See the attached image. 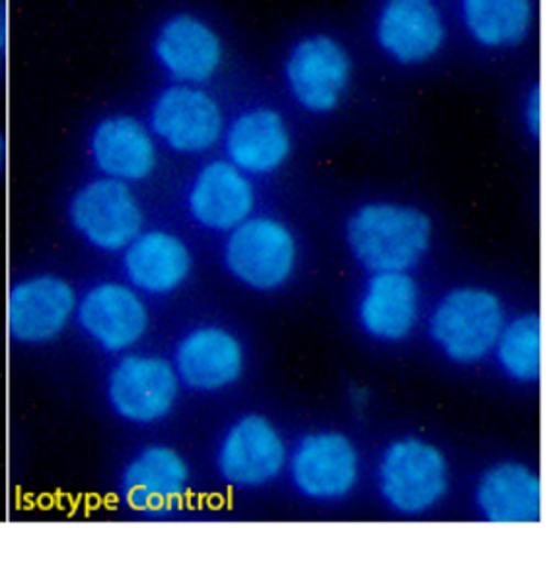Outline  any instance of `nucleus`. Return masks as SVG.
I'll return each instance as SVG.
<instances>
[{
	"label": "nucleus",
	"mask_w": 551,
	"mask_h": 563,
	"mask_svg": "<svg viewBox=\"0 0 551 563\" xmlns=\"http://www.w3.org/2000/svg\"><path fill=\"white\" fill-rule=\"evenodd\" d=\"M289 451L272 419L257 413L238 418L222 433L214 451V470L224 486L254 492L269 486L287 468Z\"/></svg>",
	"instance_id": "nucleus-10"
},
{
	"label": "nucleus",
	"mask_w": 551,
	"mask_h": 563,
	"mask_svg": "<svg viewBox=\"0 0 551 563\" xmlns=\"http://www.w3.org/2000/svg\"><path fill=\"white\" fill-rule=\"evenodd\" d=\"M151 55L156 69L174 85L205 86L221 70L224 45L205 18L178 10L154 27Z\"/></svg>",
	"instance_id": "nucleus-13"
},
{
	"label": "nucleus",
	"mask_w": 551,
	"mask_h": 563,
	"mask_svg": "<svg viewBox=\"0 0 551 563\" xmlns=\"http://www.w3.org/2000/svg\"><path fill=\"white\" fill-rule=\"evenodd\" d=\"M227 234L222 262L232 279L246 289L279 290L297 272V239L285 222L252 214Z\"/></svg>",
	"instance_id": "nucleus-7"
},
{
	"label": "nucleus",
	"mask_w": 551,
	"mask_h": 563,
	"mask_svg": "<svg viewBox=\"0 0 551 563\" xmlns=\"http://www.w3.org/2000/svg\"><path fill=\"white\" fill-rule=\"evenodd\" d=\"M121 272L143 297H170L194 274V252L176 232L141 231L121 254Z\"/></svg>",
	"instance_id": "nucleus-18"
},
{
	"label": "nucleus",
	"mask_w": 551,
	"mask_h": 563,
	"mask_svg": "<svg viewBox=\"0 0 551 563\" xmlns=\"http://www.w3.org/2000/svg\"><path fill=\"white\" fill-rule=\"evenodd\" d=\"M146 125L158 143L181 156L209 153L224 135L221 106L203 86H164L151 100Z\"/></svg>",
	"instance_id": "nucleus-9"
},
{
	"label": "nucleus",
	"mask_w": 551,
	"mask_h": 563,
	"mask_svg": "<svg viewBox=\"0 0 551 563\" xmlns=\"http://www.w3.org/2000/svg\"><path fill=\"white\" fill-rule=\"evenodd\" d=\"M349 252L368 274L414 272L433 244L431 217L406 203L371 201L349 217Z\"/></svg>",
	"instance_id": "nucleus-1"
},
{
	"label": "nucleus",
	"mask_w": 551,
	"mask_h": 563,
	"mask_svg": "<svg viewBox=\"0 0 551 563\" xmlns=\"http://www.w3.org/2000/svg\"><path fill=\"white\" fill-rule=\"evenodd\" d=\"M466 34L485 49H515L535 27V0H459Z\"/></svg>",
	"instance_id": "nucleus-23"
},
{
	"label": "nucleus",
	"mask_w": 551,
	"mask_h": 563,
	"mask_svg": "<svg viewBox=\"0 0 551 563\" xmlns=\"http://www.w3.org/2000/svg\"><path fill=\"white\" fill-rule=\"evenodd\" d=\"M289 95L302 110L326 115L338 110L353 78L348 47L330 34L300 37L283 67Z\"/></svg>",
	"instance_id": "nucleus-11"
},
{
	"label": "nucleus",
	"mask_w": 551,
	"mask_h": 563,
	"mask_svg": "<svg viewBox=\"0 0 551 563\" xmlns=\"http://www.w3.org/2000/svg\"><path fill=\"white\" fill-rule=\"evenodd\" d=\"M7 161H9V145H7V137H4V133L0 129V179H2L4 172H7Z\"/></svg>",
	"instance_id": "nucleus-27"
},
{
	"label": "nucleus",
	"mask_w": 551,
	"mask_h": 563,
	"mask_svg": "<svg viewBox=\"0 0 551 563\" xmlns=\"http://www.w3.org/2000/svg\"><path fill=\"white\" fill-rule=\"evenodd\" d=\"M227 161L246 176H269L289 161L293 137L289 125L273 108H252L224 128Z\"/></svg>",
	"instance_id": "nucleus-21"
},
{
	"label": "nucleus",
	"mask_w": 551,
	"mask_h": 563,
	"mask_svg": "<svg viewBox=\"0 0 551 563\" xmlns=\"http://www.w3.org/2000/svg\"><path fill=\"white\" fill-rule=\"evenodd\" d=\"M4 78V53L0 52V82Z\"/></svg>",
	"instance_id": "nucleus-28"
},
{
	"label": "nucleus",
	"mask_w": 551,
	"mask_h": 563,
	"mask_svg": "<svg viewBox=\"0 0 551 563\" xmlns=\"http://www.w3.org/2000/svg\"><path fill=\"white\" fill-rule=\"evenodd\" d=\"M172 365L181 388L196 394H217L242 378L246 353L238 335L224 325L201 324L179 338Z\"/></svg>",
	"instance_id": "nucleus-16"
},
{
	"label": "nucleus",
	"mask_w": 551,
	"mask_h": 563,
	"mask_svg": "<svg viewBox=\"0 0 551 563\" xmlns=\"http://www.w3.org/2000/svg\"><path fill=\"white\" fill-rule=\"evenodd\" d=\"M376 484L392 511L417 517L434 509L449 494V461L437 444L419 437H399L382 451Z\"/></svg>",
	"instance_id": "nucleus-4"
},
{
	"label": "nucleus",
	"mask_w": 551,
	"mask_h": 563,
	"mask_svg": "<svg viewBox=\"0 0 551 563\" xmlns=\"http://www.w3.org/2000/svg\"><path fill=\"white\" fill-rule=\"evenodd\" d=\"M9 45V2L0 0V52H7Z\"/></svg>",
	"instance_id": "nucleus-26"
},
{
	"label": "nucleus",
	"mask_w": 551,
	"mask_h": 563,
	"mask_svg": "<svg viewBox=\"0 0 551 563\" xmlns=\"http://www.w3.org/2000/svg\"><path fill=\"white\" fill-rule=\"evenodd\" d=\"M191 487V468L184 454L168 444H146L129 456L119 472V501L151 519L178 512Z\"/></svg>",
	"instance_id": "nucleus-12"
},
{
	"label": "nucleus",
	"mask_w": 551,
	"mask_h": 563,
	"mask_svg": "<svg viewBox=\"0 0 551 563\" xmlns=\"http://www.w3.org/2000/svg\"><path fill=\"white\" fill-rule=\"evenodd\" d=\"M290 482L308 501L331 504L355 492L361 479V453L341 431H315L302 437L287 461Z\"/></svg>",
	"instance_id": "nucleus-14"
},
{
	"label": "nucleus",
	"mask_w": 551,
	"mask_h": 563,
	"mask_svg": "<svg viewBox=\"0 0 551 563\" xmlns=\"http://www.w3.org/2000/svg\"><path fill=\"white\" fill-rule=\"evenodd\" d=\"M505 322L507 312L497 292L459 287L437 302L429 318V335L450 363L472 367L492 355Z\"/></svg>",
	"instance_id": "nucleus-2"
},
{
	"label": "nucleus",
	"mask_w": 551,
	"mask_h": 563,
	"mask_svg": "<svg viewBox=\"0 0 551 563\" xmlns=\"http://www.w3.org/2000/svg\"><path fill=\"white\" fill-rule=\"evenodd\" d=\"M475 505L485 521L530 525L542 521L543 489L538 472L522 462H499L475 486Z\"/></svg>",
	"instance_id": "nucleus-22"
},
{
	"label": "nucleus",
	"mask_w": 551,
	"mask_h": 563,
	"mask_svg": "<svg viewBox=\"0 0 551 563\" xmlns=\"http://www.w3.org/2000/svg\"><path fill=\"white\" fill-rule=\"evenodd\" d=\"M86 156L98 176L141 184L158 168V148L146 121L131 113H108L86 133Z\"/></svg>",
	"instance_id": "nucleus-15"
},
{
	"label": "nucleus",
	"mask_w": 551,
	"mask_h": 563,
	"mask_svg": "<svg viewBox=\"0 0 551 563\" xmlns=\"http://www.w3.org/2000/svg\"><path fill=\"white\" fill-rule=\"evenodd\" d=\"M421 317V292L406 272L371 274L356 305L361 330L381 343L407 340Z\"/></svg>",
	"instance_id": "nucleus-20"
},
{
	"label": "nucleus",
	"mask_w": 551,
	"mask_h": 563,
	"mask_svg": "<svg viewBox=\"0 0 551 563\" xmlns=\"http://www.w3.org/2000/svg\"><path fill=\"white\" fill-rule=\"evenodd\" d=\"M382 52L406 67L433 59L447 40V22L434 0H384L374 20Z\"/></svg>",
	"instance_id": "nucleus-17"
},
{
	"label": "nucleus",
	"mask_w": 551,
	"mask_h": 563,
	"mask_svg": "<svg viewBox=\"0 0 551 563\" xmlns=\"http://www.w3.org/2000/svg\"><path fill=\"white\" fill-rule=\"evenodd\" d=\"M522 121H525L528 135L540 139L542 135V90L538 82L526 92L525 103H522Z\"/></svg>",
	"instance_id": "nucleus-25"
},
{
	"label": "nucleus",
	"mask_w": 551,
	"mask_h": 563,
	"mask_svg": "<svg viewBox=\"0 0 551 563\" xmlns=\"http://www.w3.org/2000/svg\"><path fill=\"white\" fill-rule=\"evenodd\" d=\"M73 325L93 350L123 355L145 340L151 312L129 283L102 279L78 295Z\"/></svg>",
	"instance_id": "nucleus-8"
},
{
	"label": "nucleus",
	"mask_w": 551,
	"mask_h": 563,
	"mask_svg": "<svg viewBox=\"0 0 551 563\" xmlns=\"http://www.w3.org/2000/svg\"><path fill=\"white\" fill-rule=\"evenodd\" d=\"M255 209L250 176L229 161H212L196 172L186 189V211L199 229L230 232Z\"/></svg>",
	"instance_id": "nucleus-19"
},
{
	"label": "nucleus",
	"mask_w": 551,
	"mask_h": 563,
	"mask_svg": "<svg viewBox=\"0 0 551 563\" xmlns=\"http://www.w3.org/2000/svg\"><path fill=\"white\" fill-rule=\"evenodd\" d=\"M65 217L70 232L103 256L121 254L145 231V209L129 184L93 176L73 189Z\"/></svg>",
	"instance_id": "nucleus-3"
},
{
	"label": "nucleus",
	"mask_w": 551,
	"mask_h": 563,
	"mask_svg": "<svg viewBox=\"0 0 551 563\" xmlns=\"http://www.w3.org/2000/svg\"><path fill=\"white\" fill-rule=\"evenodd\" d=\"M179 385L172 361L153 353H123L103 376V400L123 423L151 427L178 406Z\"/></svg>",
	"instance_id": "nucleus-5"
},
{
	"label": "nucleus",
	"mask_w": 551,
	"mask_h": 563,
	"mask_svg": "<svg viewBox=\"0 0 551 563\" xmlns=\"http://www.w3.org/2000/svg\"><path fill=\"white\" fill-rule=\"evenodd\" d=\"M78 292L67 277L34 272L10 283L7 335L22 350H42L59 342L75 324Z\"/></svg>",
	"instance_id": "nucleus-6"
},
{
	"label": "nucleus",
	"mask_w": 551,
	"mask_h": 563,
	"mask_svg": "<svg viewBox=\"0 0 551 563\" xmlns=\"http://www.w3.org/2000/svg\"><path fill=\"white\" fill-rule=\"evenodd\" d=\"M493 353L500 373L513 383H538L543 367L542 318L528 312L505 322Z\"/></svg>",
	"instance_id": "nucleus-24"
}]
</instances>
